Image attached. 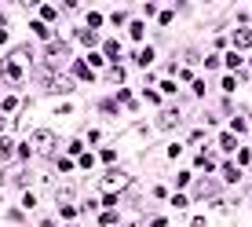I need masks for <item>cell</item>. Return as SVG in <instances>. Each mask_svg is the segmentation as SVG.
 Segmentation results:
<instances>
[{"label": "cell", "mask_w": 252, "mask_h": 227, "mask_svg": "<svg viewBox=\"0 0 252 227\" xmlns=\"http://www.w3.org/2000/svg\"><path fill=\"white\" fill-rule=\"evenodd\" d=\"M74 74H77V77H84V81H91V70H88V62H77V66H74Z\"/></svg>", "instance_id": "9a60e30c"}, {"label": "cell", "mask_w": 252, "mask_h": 227, "mask_svg": "<svg viewBox=\"0 0 252 227\" xmlns=\"http://www.w3.org/2000/svg\"><path fill=\"white\" fill-rule=\"evenodd\" d=\"M70 227H77V224H70Z\"/></svg>", "instance_id": "83f0119b"}, {"label": "cell", "mask_w": 252, "mask_h": 227, "mask_svg": "<svg viewBox=\"0 0 252 227\" xmlns=\"http://www.w3.org/2000/svg\"><path fill=\"white\" fill-rule=\"evenodd\" d=\"M128 172H121V168H110V172H103V180H99V191H121V187H128Z\"/></svg>", "instance_id": "277c9868"}, {"label": "cell", "mask_w": 252, "mask_h": 227, "mask_svg": "<svg viewBox=\"0 0 252 227\" xmlns=\"http://www.w3.org/2000/svg\"><path fill=\"white\" fill-rule=\"evenodd\" d=\"M30 30H33V37H41V41H48V37H51V30H48V22H33V26H30Z\"/></svg>", "instance_id": "30bf717a"}, {"label": "cell", "mask_w": 252, "mask_h": 227, "mask_svg": "<svg viewBox=\"0 0 252 227\" xmlns=\"http://www.w3.org/2000/svg\"><path fill=\"white\" fill-rule=\"evenodd\" d=\"M0 110H4V118H8V114H18V110H22V99H18V95H8V99L0 103Z\"/></svg>", "instance_id": "ba28073f"}, {"label": "cell", "mask_w": 252, "mask_h": 227, "mask_svg": "<svg viewBox=\"0 0 252 227\" xmlns=\"http://www.w3.org/2000/svg\"><path fill=\"white\" fill-rule=\"evenodd\" d=\"M4 128H8V118H4V114H0V132H4Z\"/></svg>", "instance_id": "484cf974"}, {"label": "cell", "mask_w": 252, "mask_h": 227, "mask_svg": "<svg viewBox=\"0 0 252 227\" xmlns=\"http://www.w3.org/2000/svg\"><path fill=\"white\" fill-rule=\"evenodd\" d=\"M99 110H103V114H117V99H103Z\"/></svg>", "instance_id": "2e32d148"}, {"label": "cell", "mask_w": 252, "mask_h": 227, "mask_svg": "<svg viewBox=\"0 0 252 227\" xmlns=\"http://www.w3.org/2000/svg\"><path fill=\"white\" fill-rule=\"evenodd\" d=\"M48 88H51V92H74V77H66V74H62V77H55Z\"/></svg>", "instance_id": "52a82bcc"}, {"label": "cell", "mask_w": 252, "mask_h": 227, "mask_svg": "<svg viewBox=\"0 0 252 227\" xmlns=\"http://www.w3.org/2000/svg\"><path fill=\"white\" fill-rule=\"evenodd\" d=\"M0 77H4L8 84H22L26 77H30V51L15 48L8 59H4V74H0Z\"/></svg>", "instance_id": "6da1fadb"}, {"label": "cell", "mask_w": 252, "mask_h": 227, "mask_svg": "<svg viewBox=\"0 0 252 227\" xmlns=\"http://www.w3.org/2000/svg\"><path fill=\"white\" fill-rule=\"evenodd\" d=\"M147 99H150V106H157V103H161V92H154V88L147 84Z\"/></svg>", "instance_id": "7402d4cb"}, {"label": "cell", "mask_w": 252, "mask_h": 227, "mask_svg": "<svg viewBox=\"0 0 252 227\" xmlns=\"http://www.w3.org/2000/svg\"><path fill=\"white\" fill-rule=\"evenodd\" d=\"M103 48H106V59H117V55H121V44L117 41H106Z\"/></svg>", "instance_id": "7c38bea8"}, {"label": "cell", "mask_w": 252, "mask_h": 227, "mask_svg": "<svg viewBox=\"0 0 252 227\" xmlns=\"http://www.w3.org/2000/svg\"><path fill=\"white\" fill-rule=\"evenodd\" d=\"M143 30H147V26H143V22H132V26H128V33L135 37V41H139V37H143Z\"/></svg>", "instance_id": "ffe728a7"}, {"label": "cell", "mask_w": 252, "mask_h": 227, "mask_svg": "<svg viewBox=\"0 0 252 227\" xmlns=\"http://www.w3.org/2000/svg\"><path fill=\"white\" fill-rule=\"evenodd\" d=\"M179 121H183V114L168 106V110H161V118H157V125H161V128H176Z\"/></svg>", "instance_id": "5b68a950"}, {"label": "cell", "mask_w": 252, "mask_h": 227, "mask_svg": "<svg viewBox=\"0 0 252 227\" xmlns=\"http://www.w3.org/2000/svg\"><path fill=\"white\" fill-rule=\"evenodd\" d=\"M234 44L237 48H252V33L249 30H234Z\"/></svg>", "instance_id": "9c48e42d"}, {"label": "cell", "mask_w": 252, "mask_h": 227, "mask_svg": "<svg viewBox=\"0 0 252 227\" xmlns=\"http://www.w3.org/2000/svg\"><path fill=\"white\" fill-rule=\"evenodd\" d=\"M77 37H81V44H95V33H91L88 26H84V30H81V33H77Z\"/></svg>", "instance_id": "ac0fdd59"}, {"label": "cell", "mask_w": 252, "mask_h": 227, "mask_svg": "<svg viewBox=\"0 0 252 227\" xmlns=\"http://www.w3.org/2000/svg\"><path fill=\"white\" fill-rule=\"evenodd\" d=\"M30 147H33V154H51L55 151V132L51 128H37L30 136Z\"/></svg>", "instance_id": "3957f363"}, {"label": "cell", "mask_w": 252, "mask_h": 227, "mask_svg": "<svg viewBox=\"0 0 252 227\" xmlns=\"http://www.w3.org/2000/svg\"><path fill=\"white\" fill-rule=\"evenodd\" d=\"M106 77H110V81H117V84H121V81H124V70H117V66H114V70H110V74H106Z\"/></svg>", "instance_id": "d4e9b609"}, {"label": "cell", "mask_w": 252, "mask_h": 227, "mask_svg": "<svg viewBox=\"0 0 252 227\" xmlns=\"http://www.w3.org/2000/svg\"><path fill=\"white\" fill-rule=\"evenodd\" d=\"M41 227H55V224H51V220H44V224H41Z\"/></svg>", "instance_id": "4316f807"}, {"label": "cell", "mask_w": 252, "mask_h": 227, "mask_svg": "<svg viewBox=\"0 0 252 227\" xmlns=\"http://www.w3.org/2000/svg\"><path fill=\"white\" fill-rule=\"evenodd\" d=\"M234 143H237V139H234V132L220 136V147H223V151H234Z\"/></svg>", "instance_id": "4fadbf2b"}, {"label": "cell", "mask_w": 252, "mask_h": 227, "mask_svg": "<svg viewBox=\"0 0 252 227\" xmlns=\"http://www.w3.org/2000/svg\"><path fill=\"white\" fill-rule=\"evenodd\" d=\"M237 176H241V172H237L234 165H227V168H223V180H227V183H237Z\"/></svg>", "instance_id": "5bb4252c"}, {"label": "cell", "mask_w": 252, "mask_h": 227, "mask_svg": "<svg viewBox=\"0 0 252 227\" xmlns=\"http://www.w3.org/2000/svg\"><path fill=\"white\" fill-rule=\"evenodd\" d=\"M18 158L30 161V158H33V147H30V143H22V147H18Z\"/></svg>", "instance_id": "603a6c76"}, {"label": "cell", "mask_w": 252, "mask_h": 227, "mask_svg": "<svg viewBox=\"0 0 252 227\" xmlns=\"http://www.w3.org/2000/svg\"><path fill=\"white\" fill-rule=\"evenodd\" d=\"M197 198H205V202H216V198H220V187L212 183V180H205V183H197Z\"/></svg>", "instance_id": "8992f818"}, {"label": "cell", "mask_w": 252, "mask_h": 227, "mask_svg": "<svg viewBox=\"0 0 252 227\" xmlns=\"http://www.w3.org/2000/svg\"><path fill=\"white\" fill-rule=\"evenodd\" d=\"M66 59H70V48H66L62 41H51L48 48H44V66H48V70H59Z\"/></svg>", "instance_id": "7a4b0ae2"}, {"label": "cell", "mask_w": 252, "mask_h": 227, "mask_svg": "<svg viewBox=\"0 0 252 227\" xmlns=\"http://www.w3.org/2000/svg\"><path fill=\"white\" fill-rule=\"evenodd\" d=\"M197 168H205V172H212V168H216V158H212V154H201V158H197Z\"/></svg>", "instance_id": "8fae6325"}, {"label": "cell", "mask_w": 252, "mask_h": 227, "mask_svg": "<svg viewBox=\"0 0 252 227\" xmlns=\"http://www.w3.org/2000/svg\"><path fill=\"white\" fill-rule=\"evenodd\" d=\"M99 22H103V15H99V11H91V15H88V30H91V33H95Z\"/></svg>", "instance_id": "44dd1931"}, {"label": "cell", "mask_w": 252, "mask_h": 227, "mask_svg": "<svg viewBox=\"0 0 252 227\" xmlns=\"http://www.w3.org/2000/svg\"><path fill=\"white\" fill-rule=\"evenodd\" d=\"M55 15H59V11L51 8V4H44V8H41V18H48V22H55Z\"/></svg>", "instance_id": "e0dca14e"}, {"label": "cell", "mask_w": 252, "mask_h": 227, "mask_svg": "<svg viewBox=\"0 0 252 227\" xmlns=\"http://www.w3.org/2000/svg\"><path fill=\"white\" fill-rule=\"evenodd\" d=\"M11 151H15V147H11V139H0V158H8Z\"/></svg>", "instance_id": "cb8c5ba5"}, {"label": "cell", "mask_w": 252, "mask_h": 227, "mask_svg": "<svg viewBox=\"0 0 252 227\" xmlns=\"http://www.w3.org/2000/svg\"><path fill=\"white\" fill-rule=\"evenodd\" d=\"M139 62H143V66H150V62H154V48H147V51H139Z\"/></svg>", "instance_id": "d6986e66"}]
</instances>
